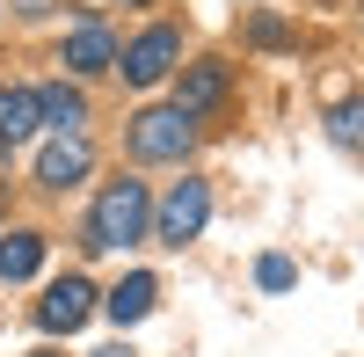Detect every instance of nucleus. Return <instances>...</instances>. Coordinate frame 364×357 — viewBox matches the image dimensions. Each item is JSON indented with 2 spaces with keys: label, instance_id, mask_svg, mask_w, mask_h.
<instances>
[{
  "label": "nucleus",
  "instance_id": "9d476101",
  "mask_svg": "<svg viewBox=\"0 0 364 357\" xmlns=\"http://www.w3.org/2000/svg\"><path fill=\"white\" fill-rule=\"evenodd\" d=\"M154 299H161V284L139 270V277H124V284H117L102 307H109V321H117V329H132V321H146V314H154Z\"/></svg>",
  "mask_w": 364,
  "mask_h": 357
},
{
  "label": "nucleus",
  "instance_id": "9b49d317",
  "mask_svg": "<svg viewBox=\"0 0 364 357\" xmlns=\"http://www.w3.org/2000/svg\"><path fill=\"white\" fill-rule=\"evenodd\" d=\"M37 262H44V241H37V233H8V241H0V277H8V284L37 277Z\"/></svg>",
  "mask_w": 364,
  "mask_h": 357
},
{
  "label": "nucleus",
  "instance_id": "4468645a",
  "mask_svg": "<svg viewBox=\"0 0 364 357\" xmlns=\"http://www.w3.org/2000/svg\"><path fill=\"white\" fill-rule=\"evenodd\" d=\"M291 277H299V270H291V255H262V262H255V284H262V292H284Z\"/></svg>",
  "mask_w": 364,
  "mask_h": 357
},
{
  "label": "nucleus",
  "instance_id": "dca6fc26",
  "mask_svg": "<svg viewBox=\"0 0 364 357\" xmlns=\"http://www.w3.org/2000/svg\"><path fill=\"white\" fill-rule=\"evenodd\" d=\"M95 357H132V350H95Z\"/></svg>",
  "mask_w": 364,
  "mask_h": 357
},
{
  "label": "nucleus",
  "instance_id": "f3484780",
  "mask_svg": "<svg viewBox=\"0 0 364 357\" xmlns=\"http://www.w3.org/2000/svg\"><path fill=\"white\" fill-rule=\"evenodd\" d=\"M124 8H146V0H124Z\"/></svg>",
  "mask_w": 364,
  "mask_h": 357
},
{
  "label": "nucleus",
  "instance_id": "ddd939ff",
  "mask_svg": "<svg viewBox=\"0 0 364 357\" xmlns=\"http://www.w3.org/2000/svg\"><path fill=\"white\" fill-rule=\"evenodd\" d=\"M328 139L350 146V154H364V102H343L336 117H328Z\"/></svg>",
  "mask_w": 364,
  "mask_h": 357
},
{
  "label": "nucleus",
  "instance_id": "f257e3e1",
  "mask_svg": "<svg viewBox=\"0 0 364 357\" xmlns=\"http://www.w3.org/2000/svg\"><path fill=\"white\" fill-rule=\"evenodd\" d=\"M146 226H154V197H146V183H109L95 197V212H87V248H132Z\"/></svg>",
  "mask_w": 364,
  "mask_h": 357
},
{
  "label": "nucleus",
  "instance_id": "2eb2a0df",
  "mask_svg": "<svg viewBox=\"0 0 364 357\" xmlns=\"http://www.w3.org/2000/svg\"><path fill=\"white\" fill-rule=\"evenodd\" d=\"M44 8H51V0H22V15H44Z\"/></svg>",
  "mask_w": 364,
  "mask_h": 357
},
{
  "label": "nucleus",
  "instance_id": "6e6552de",
  "mask_svg": "<svg viewBox=\"0 0 364 357\" xmlns=\"http://www.w3.org/2000/svg\"><path fill=\"white\" fill-rule=\"evenodd\" d=\"M66 66H73V73H109V66H117V44H109L102 22H80L73 37H66Z\"/></svg>",
  "mask_w": 364,
  "mask_h": 357
},
{
  "label": "nucleus",
  "instance_id": "1a4fd4ad",
  "mask_svg": "<svg viewBox=\"0 0 364 357\" xmlns=\"http://www.w3.org/2000/svg\"><path fill=\"white\" fill-rule=\"evenodd\" d=\"M44 124V102H37V87H0V146H15Z\"/></svg>",
  "mask_w": 364,
  "mask_h": 357
},
{
  "label": "nucleus",
  "instance_id": "39448f33",
  "mask_svg": "<svg viewBox=\"0 0 364 357\" xmlns=\"http://www.w3.org/2000/svg\"><path fill=\"white\" fill-rule=\"evenodd\" d=\"M95 168V154H87V139L80 132H58L44 154H37V183H51V190H66V183H80V175Z\"/></svg>",
  "mask_w": 364,
  "mask_h": 357
},
{
  "label": "nucleus",
  "instance_id": "f8f14e48",
  "mask_svg": "<svg viewBox=\"0 0 364 357\" xmlns=\"http://www.w3.org/2000/svg\"><path fill=\"white\" fill-rule=\"evenodd\" d=\"M37 102H44V124H58V132H80V124H87V102L73 95L66 80H58V87H37Z\"/></svg>",
  "mask_w": 364,
  "mask_h": 357
},
{
  "label": "nucleus",
  "instance_id": "a211bd4d",
  "mask_svg": "<svg viewBox=\"0 0 364 357\" xmlns=\"http://www.w3.org/2000/svg\"><path fill=\"white\" fill-rule=\"evenodd\" d=\"M37 357H51V350H37Z\"/></svg>",
  "mask_w": 364,
  "mask_h": 357
},
{
  "label": "nucleus",
  "instance_id": "0eeeda50",
  "mask_svg": "<svg viewBox=\"0 0 364 357\" xmlns=\"http://www.w3.org/2000/svg\"><path fill=\"white\" fill-rule=\"evenodd\" d=\"M219 95H226V66H219V58H197V66L175 80V110L182 117H204Z\"/></svg>",
  "mask_w": 364,
  "mask_h": 357
},
{
  "label": "nucleus",
  "instance_id": "20e7f679",
  "mask_svg": "<svg viewBox=\"0 0 364 357\" xmlns=\"http://www.w3.org/2000/svg\"><path fill=\"white\" fill-rule=\"evenodd\" d=\"M87 314H95V284H87V277H58L44 299H37V321H44L51 336H73Z\"/></svg>",
  "mask_w": 364,
  "mask_h": 357
},
{
  "label": "nucleus",
  "instance_id": "f03ea898",
  "mask_svg": "<svg viewBox=\"0 0 364 357\" xmlns=\"http://www.w3.org/2000/svg\"><path fill=\"white\" fill-rule=\"evenodd\" d=\"M190 117H182L175 102L168 110H139L132 117V161H182V154H190Z\"/></svg>",
  "mask_w": 364,
  "mask_h": 357
},
{
  "label": "nucleus",
  "instance_id": "423d86ee",
  "mask_svg": "<svg viewBox=\"0 0 364 357\" xmlns=\"http://www.w3.org/2000/svg\"><path fill=\"white\" fill-rule=\"evenodd\" d=\"M175 29H146V37L124 51V80L132 87H154V80H168V66H175Z\"/></svg>",
  "mask_w": 364,
  "mask_h": 357
},
{
  "label": "nucleus",
  "instance_id": "7ed1b4c3",
  "mask_svg": "<svg viewBox=\"0 0 364 357\" xmlns=\"http://www.w3.org/2000/svg\"><path fill=\"white\" fill-rule=\"evenodd\" d=\"M204 219H211V190H204V183H175V190L161 197V212H154V241L182 248V241H197V233H204Z\"/></svg>",
  "mask_w": 364,
  "mask_h": 357
}]
</instances>
